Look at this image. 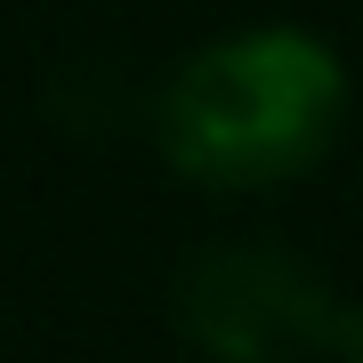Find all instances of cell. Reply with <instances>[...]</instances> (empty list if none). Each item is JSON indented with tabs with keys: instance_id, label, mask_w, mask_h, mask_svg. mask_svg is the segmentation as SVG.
Listing matches in <instances>:
<instances>
[{
	"instance_id": "6da1fadb",
	"label": "cell",
	"mask_w": 363,
	"mask_h": 363,
	"mask_svg": "<svg viewBox=\"0 0 363 363\" xmlns=\"http://www.w3.org/2000/svg\"><path fill=\"white\" fill-rule=\"evenodd\" d=\"M355 73L315 25L267 16L178 57L154 97V154L202 194H283L347 138Z\"/></svg>"
},
{
	"instance_id": "7a4b0ae2",
	"label": "cell",
	"mask_w": 363,
	"mask_h": 363,
	"mask_svg": "<svg viewBox=\"0 0 363 363\" xmlns=\"http://www.w3.org/2000/svg\"><path fill=\"white\" fill-rule=\"evenodd\" d=\"M347 315L339 283L291 242H210L169 291V323L202 363H315Z\"/></svg>"
},
{
	"instance_id": "3957f363",
	"label": "cell",
	"mask_w": 363,
	"mask_h": 363,
	"mask_svg": "<svg viewBox=\"0 0 363 363\" xmlns=\"http://www.w3.org/2000/svg\"><path fill=\"white\" fill-rule=\"evenodd\" d=\"M331 363H363V307L347 315V331H339V347H331Z\"/></svg>"
}]
</instances>
